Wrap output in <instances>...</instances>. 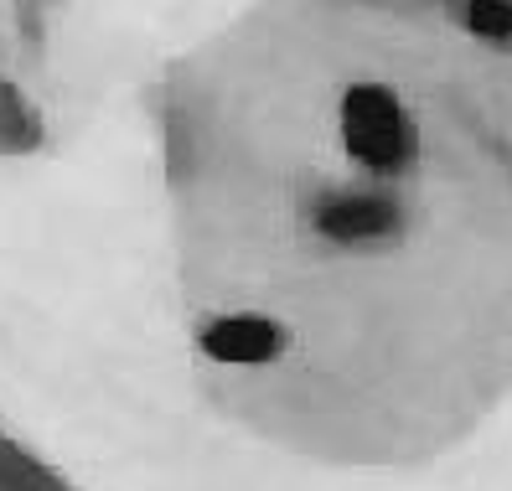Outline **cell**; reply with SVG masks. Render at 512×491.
Returning a JSON list of instances; mask_svg holds the SVG:
<instances>
[{
    "instance_id": "4",
    "label": "cell",
    "mask_w": 512,
    "mask_h": 491,
    "mask_svg": "<svg viewBox=\"0 0 512 491\" xmlns=\"http://www.w3.org/2000/svg\"><path fill=\"white\" fill-rule=\"evenodd\" d=\"M466 21H471V32L487 37V42H507L512 37V6L507 0H471Z\"/></svg>"
},
{
    "instance_id": "3",
    "label": "cell",
    "mask_w": 512,
    "mask_h": 491,
    "mask_svg": "<svg viewBox=\"0 0 512 491\" xmlns=\"http://www.w3.org/2000/svg\"><path fill=\"white\" fill-rule=\"evenodd\" d=\"M280 347H285L280 326L264 321V316H223L202 331V352L218 357V362H238V367L280 357Z\"/></svg>"
},
{
    "instance_id": "1",
    "label": "cell",
    "mask_w": 512,
    "mask_h": 491,
    "mask_svg": "<svg viewBox=\"0 0 512 491\" xmlns=\"http://www.w3.org/2000/svg\"><path fill=\"white\" fill-rule=\"evenodd\" d=\"M342 140L363 166L373 171H409V161L419 156V135L409 125L404 104L378 83H357L342 99Z\"/></svg>"
},
{
    "instance_id": "2",
    "label": "cell",
    "mask_w": 512,
    "mask_h": 491,
    "mask_svg": "<svg viewBox=\"0 0 512 491\" xmlns=\"http://www.w3.org/2000/svg\"><path fill=\"white\" fill-rule=\"evenodd\" d=\"M316 233L331 243H363V238H388L399 233V202L388 197H331L316 207Z\"/></svg>"
}]
</instances>
